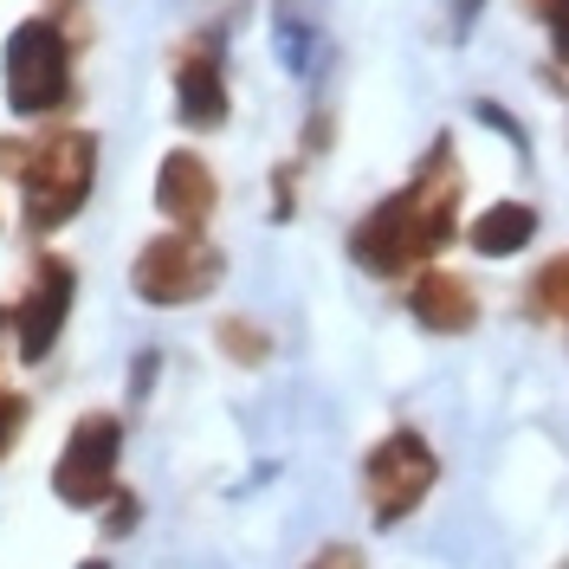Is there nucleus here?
Here are the masks:
<instances>
[{
    "label": "nucleus",
    "mask_w": 569,
    "mask_h": 569,
    "mask_svg": "<svg viewBox=\"0 0 569 569\" xmlns=\"http://www.w3.org/2000/svg\"><path fill=\"white\" fill-rule=\"evenodd\" d=\"M453 213H460V162H453V142L440 137L433 156L421 162V176L395 188L389 201H376L350 227V259L376 279H401L460 233Z\"/></svg>",
    "instance_id": "obj_1"
},
{
    "label": "nucleus",
    "mask_w": 569,
    "mask_h": 569,
    "mask_svg": "<svg viewBox=\"0 0 569 569\" xmlns=\"http://www.w3.org/2000/svg\"><path fill=\"white\" fill-rule=\"evenodd\" d=\"M78 39L59 27V13H27L13 33H7V52H0V91H7V110L27 117V123H46V117H66L71 98H78Z\"/></svg>",
    "instance_id": "obj_2"
},
{
    "label": "nucleus",
    "mask_w": 569,
    "mask_h": 569,
    "mask_svg": "<svg viewBox=\"0 0 569 569\" xmlns=\"http://www.w3.org/2000/svg\"><path fill=\"white\" fill-rule=\"evenodd\" d=\"M98 188V137L91 130H52L27 149L20 169V220L27 233H59L66 220H78V208Z\"/></svg>",
    "instance_id": "obj_3"
},
{
    "label": "nucleus",
    "mask_w": 569,
    "mask_h": 569,
    "mask_svg": "<svg viewBox=\"0 0 569 569\" xmlns=\"http://www.w3.org/2000/svg\"><path fill=\"white\" fill-rule=\"evenodd\" d=\"M227 272V259L220 247H208V233H156L149 247L137 252V266H130V284H137L142 305H194V298H208L213 284Z\"/></svg>",
    "instance_id": "obj_4"
},
{
    "label": "nucleus",
    "mask_w": 569,
    "mask_h": 569,
    "mask_svg": "<svg viewBox=\"0 0 569 569\" xmlns=\"http://www.w3.org/2000/svg\"><path fill=\"white\" fill-rule=\"evenodd\" d=\"M433 479H440V460H433V447L415 427H395L389 440L362 460V492H369V511H376L382 531L415 518V505L433 492Z\"/></svg>",
    "instance_id": "obj_5"
},
{
    "label": "nucleus",
    "mask_w": 569,
    "mask_h": 569,
    "mask_svg": "<svg viewBox=\"0 0 569 569\" xmlns=\"http://www.w3.org/2000/svg\"><path fill=\"white\" fill-rule=\"evenodd\" d=\"M117 460H123V421L117 415H84L71 427L59 466H52V492L78 511H98V505L117 498Z\"/></svg>",
    "instance_id": "obj_6"
},
{
    "label": "nucleus",
    "mask_w": 569,
    "mask_h": 569,
    "mask_svg": "<svg viewBox=\"0 0 569 569\" xmlns=\"http://www.w3.org/2000/svg\"><path fill=\"white\" fill-rule=\"evenodd\" d=\"M71 291H78L71 259L39 252L33 284H27V298L13 305V343H20V362H46V356H52L59 330H66V311H71Z\"/></svg>",
    "instance_id": "obj_7"
},
{
    "label": "nucleus",
    "mask_w": 569,
    "mask_h": 569,
    "mask_svg": "<svg viewBox=\"0 0 569 569\" xmlns=\"http://www.w3.org/2000/svg\"><path fill=\"white\" fill-rule=\"evenodd\" d=\"M176 117L188 130H220L227 123V59H220V39H188L176 52Z\"/></svg>",
    "instance_id": "obj_8"
},
{
    "label": "nucleus",
    "mask_w": 569,
    "mask_h": 569,
    "mask_svg": "<svg viewBox=\"0 0 569 569\" xmlns=\"http://www.w3.org/2000/svg\"><path fill=\"white\" fill-rule=\"evenodd\" d=\"M213 201H220V181H213L208 162H201L194 149H169L162 169H156V208L169 213V227L201 233L213 220Z\"/></svg>",
    "instance_id": "obj_9"
},
{
    "label": "nucleus",
    "mask_w": 569,
    "mask_h": 569,
    "mask_svg": "<svg viewBox=\"0 0 569 569\" xmlns=\"http://www.w3.org/2000/svg\"><path fill=\"white\" fill-rule=\"evenodd\" d=\"M408 311L427 323V330H440V337H460L479 323V298H472V284L460 272H447V266H427L415 291H408Z\"/></svg>",
    "instance_id": "obj_10"
},
{
    "label": "nucleus",
    "mask_w": 569,
    "mask_h": 569,
    "mask_svg": "<svg viewBox=\"0 0 569 569\" xmlns=\"http://www.w3.org/2000/svg\"><path fill=\"white\" fill-rule=\"evenodd\" d=\"M466 240H472V252H486V259H511V252H525L537 240V208H525V201H492V208L466 227Z\"/></svg>",
    "instance_id": "obj_11"
},
{
    "label": "nucleus",
    "mask_w": 569,
    "mask_h": 569,
    "mask_svg": "<svg viewBox=\"0 0 569 569\" xmlns=\"http://www.w3.org/2000/svg\"><path fill=\"white\" fill-rule=\"evenodd\" d=\"M213 343L233 356L240 369H259V362L272 356V337H266L252 318H220V323H213Z\"/></svg>",
    "instance_id": "obj_12"
},
{
    "label": "nucleus",
    "mask_w": 569,
    "mask_h": 569,
    "mask_svg": "<svg viewBox=\"0 0 569 569\" xmlns=\"http://www.w3.org/2000/svg\"><path fill=\"white\" fill-rule=\"evenodd\" d=\"M531 305H537V311H550V318H569V259H557V266H543V272H537Z\"/></svg>",
    "instance_id": "obj_13"
},
{
    "label": "nucleus",
    "mask_w": 569,
    "mask_h": 569,
    "mask_svg": "<svg viewBox=\"0 0 569 569\" xmlns=\"http://www.w3.org/2000/svg\"><path fill=\"white\" fill-rule=\"evenodd\" d=\"M531 7V20L550 27V46H557V59L569 66V0H525Z\"/></svg>",
    "instance_id": "obj_14"
},
{
    "label": "nucleus",
    "mask_w": 569,
    "mask_h": 569,
    "mask_svg": "<svg viewBox=\"0 0 569 569\" xmlns=\"http://www.w3.org/2000/svg\"><path fill=\"white\" fill-rule=\"evenodd\" d=\"M20 427H27V395H13V389H0V453L20 440Z\"/></svg>",
    "instance_id": "obj_15"
},
{
    "label": "nucleus",
    "mask_w": 569,
    "mask_h": 569,
    "mask_svg": "<svg viewBox=\"0 0 569 569\" xmlns=\"http://www.w3.org/2000/svg\"><path fill=\"white\" fill-rule=\"evenodd\" d=\"M104 531L110 537L137 531V498H110V505H104Z\"/></svg>",
    "instance_id": "obj_16"
},
{
    "label": "nucleus",
    "mask_w": 569,
    "mask_h": 569,
    "mask_svg": "<svg viewBox=\"0 0 569 569\" xmlns=\"http://www.w3.org/2000/svg\"><path fill=\"white\" fill-rule=\"evenodd\" d=\"M84 569H104V563H84Z\"/></svg>",
    "instance_id": "obj_17"
}]
</instances>
